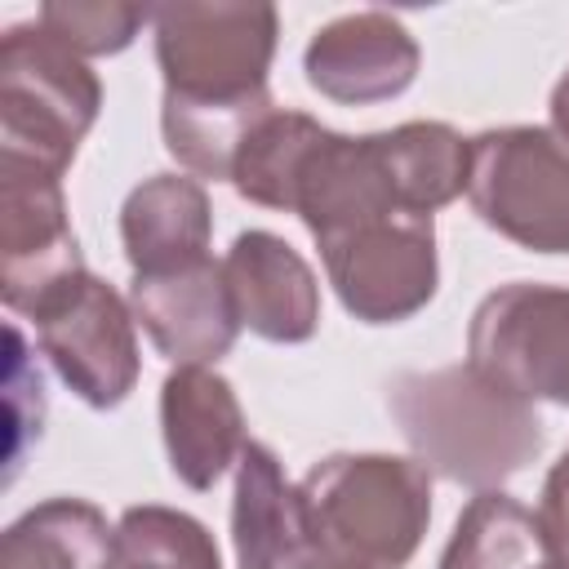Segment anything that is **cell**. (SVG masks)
<instances>
[{
    "mask_svg": "<svg viewBox=\"0 0 569 569\" xmlns=\"http://www.w3.org/2000/svg\"><path fill=\"white\" fill-rule=\"evenodd\" d=\"M387 413L427 471L476 493L520 476L547 445L538 409L471 360L396 373L387 382Z\"/></svg>",
    "mask_w": 569,
    "mask_h": 569,
    "instance_id": "obj_1",
    "label": "cell"
},
{
    "mask_svg": "<svg viewBox=\"0 0 569 569\" xmlns=\"http://www.w3.org/2000/svg\"><path fill=\"white\" fill-rule=\"evenodd\" d=\"M298 493L333 569H405L431 525V471L400 453H329L307 467Z\"/></svg>",
    "mask_w": 569,
    "mask_h": 569,
    "instance_id": "obj_2",
    "label": "cell"
},
{
    "mask_svg": "<svg viewBox=\"0 0 569 569\" xmlns=\"http://www.w3.org/2000/svg\"><path fill=\"white\" fill-rule=\"evenodd\" d=\"M98 111L102 80L89 58L40 22H18L0 36V169L62 182Z\"/></svg>",
    "mask_w": 569,
    "mask_h": 569,
    "instance_id": "obj_3",
    "label": "cell"
},
{
    "mask_svg": "<svg viewBox=\"0 0 569 569\" xmlns=\"http://www.w3.org/2000/svg\"><path fill=\"white\" fill-rule=\"evenodd\" d=\"M476 218L529 253H569V142L551 124H502L471 138Z\"/></svg>",
    "mask_w": 569,
    "mask_h": 569,
    "instance_id": "obj_4",
    "label": "cell"
},
{
    "mask_svg": "<svg viewBox=\"0 0 569 569\" xmlns=\"http://www.w3.org/2000/svg\"><path fill=\"white\" fill-rule=\"evenodd\" d=\"M156 67L164 93L182 98H258L280 40V13L271 4L178 0L151 9Z\"/></svg>",
    "mask_w": 569,
    "mask_h": 569,
    "instance_id": "obj_5",
    "label": "cell"
},
{
    "mask_svg": "<svg viewBox=\"0 0 569 569\" xmlns=\"http://www.w3.org/2000/svg\"><path fill=\"white\" fill-rule=\"evenodd\" d=\"M40 356L62 387L89 409H116L129 400L142 373L138 320L129 298L89 267L58 284L31 316Z\"/></svg>",
    "mask_w": 569,
    "mask_h": 569,
    "instance_id": "obj_6",
    "label": "cell"
},
{
    "mask_svg": "<svg viewBox=\"0 0 569 569\" xmlns=\"http://www.w3.org/2000/svg\"><path fill=\"white\" fill-rule=\"evenodd\" d=\"M467 360L529 405L569 409V284L511 280L467 325Z\"/></svg>",
    "mask_w": 569,
    "mask_h": 569,
    "instance_id": "obj_7",
    "label": "cell"
},
{
    "mask_svg": "<svg viewBox=\"0 0 569 569\" xmlns=\"http://www.w3.org/2000/svg\"><path fill=\"white\" fill-rule=\"evenodd\" d=\"M325 276L342 311L360 325L413 320L440 289V253L431 218H378L320 240Z\"/></svg>",
    "mask_w": 569,
    "mask_h": 569,
    "instance_id": "obj_8",
    "label": "cell"
},
{
    "mask_svg": "<svg viewBox=\"0 0 569 569\" xmlns=\"http://www.w3.org/2000/svg\"><path fill=\"white\" fill-rule=\"evenodd\" d=\"M84 271L58 178L0 169V298L31 316L58 284Z\"/></svg>",
    "mask_w": 569,
    "mask_h": 569,
    "instance_id": "obj_9",
    "label": "cell"
},
{
    "mask_svg": "<svg viewBox=\"0 0 569 569\" xmlns=\"http://www.w3.org/2000/svg\"><path fill=\"white\" fill-rule=\"evenodd\" d=\"M422 67L413 31L382 9H356L325 22L302 49L307 84L338 107H373L400 98Z\"/></svg>",
    "mask_w": 569,
    "mask_h": 569,
    "instance_id": "obj_10",
    "label": "cell"
},
{
    "mask_svg": "<svg viewBox=\"0 0 569 569\" xmlns=\"http://www.w3.org/2000/svg\"><path fill=\"white\" fill-rule=\"evenodd\" d=\"M222 276H227L240 329L276 347H298L316 338L320 280L284 236L262 227L240 231L222 258Z\"/></svg>",
    "mask_w": 569,
    "mask_h": 569,
    "instance_id": "obj_11",
    "label": "cell"
},
{
    "mask_svg": "<svg viewBox=\"0 0 569 569\" xmlns=\"http://www.w3.org/2000/svg\"><path fill=\"white\" fill-rule=\"evenodd\" d=\"M124 298L138 329L169 365H218L240 338L231 289L213 258L164 276H133Z\"/></svg>",
    "mask_w": 569,
    "mask_h": 569,
    "instance_id": "obj_12",
    "label": "cell"
},
{
    "mask_svg": "<svg viewBox=\"0 0 569 569\" xmlns=\"http://www.w3.org/2000/svg\"><path fill=\"white\" fill-rule=\"evenodd\" d=\"M160 440L178 485L204 493L244 453V409L213 365H173L160 382Z\"/></svg>",
    "mask_w": 569,
    "mask_h": 569,
    "instance_id": "obj_13",
    "label": "cell"
},
{
    "mask_svg": "<svg viewBox=\"0 0 569 569\" xmlns=\"http://www.w3.org/2000/svg\"><path fill=\"white\" fill-rule=\"evenodd\" d=\"M231 551L236 569H311L320 556L311 542L302 493L262 440H249L236 462Z\"/></svg>",
    "mask_w": 569,
    "mask_h": 569,
    "instance_id": "obj_14",
    "label": "cell"
},
{
    "mask_svg": "<svg viewBox=\"0 0 569 569\" xmlns=\"http://www.w3.org/2000/svg\"><path fill=\"white\" fill-rule=\"evenodd\" d=\"M213 204L191 173H151L120 204V244L133 276H164L209 258Z\"/></svg>",
    "mask_w": 569,
    "mask_h": 569,
    "instance_id": "obj_15",
    "label": "cell"
},
{
    "mask_svg": "<svg viewBox=\"0 0 569 569\" xmlns=\"http://www.w3.org/2000/svg\"><path fill=\"white\" fill-rule=\"evenodd\" d=\"M0 569H116V525L84 498H44L4 529Z\"/></svg>",
    "mask_w": 569,
    "mask_h": 569,
    "instance_id": "obj_16",
    "label": "cell"
},
{
    "mask_svg": "<svg viewBox=\"0 0 569 569\" xmlns=\"http://www.w3.org/2000/svg\"><path fill=\"white\" fill-rule=\"evenodd\" d=\"M271 111H276L271 93H258V98H182V93H164L160 98L164 151L191 178L231 182L244 138Z\"/></svg>",
    "mask_w": 569,
    "mask_h": 569,
    "instance_id": "obj_17",
    "label": "cell"
},
{
    "mask_svg": "<svg viewBox=\"0 0 569 569\" xmlns=\"http://www.w3.org/2000/svg\"><path fill=\"white\" fill-rule=\"evenodd\" d=\"M382 164L391 173V191L405 213L431 218L436 209L467 196L471 173V138H462L445 120H405L378 133Z\"/></svg>",
    "mask_w": 569,
    "mask_h": 569,
    "instance_id": "obj_18",
    "label": "cell"
},
{
    "mask_svg": "<svg viewBox=\"0 0 569 569\" xmlns=\"http://www.w3.org/2000/svg\"><path fill=\"white\" fill-rule=\"evenodd\" d=\"M542 560H551V542L538 511L502 489H485L458 511L436 569H533Z\"/></svg>",
    "mask_w": 569,
    "mask_h": 569,
    "instance_id": "obj_19",
    "label": "cell"
},
{
    "mask_svg": "<svg viewBox=\"0 0 569 569\" xmlns=\"http://www.w3.org/2000/svg\"><path fill=\"white\" fill-rule=\"evenodd\" d=\"M325 129L329 124H320L316 116L289 111V107H276L271 116H262L258 129L244 138V147L236 156V173H231L236 196L249 200V204L289 213L302 160L311 156V147Z\"/></svg>",
    "mask_w": 569,
    "mask_h": 569,
    "instance_id": "obj_20",
    "label": "cell"
},
{
    "mask_svg": "<svg viewBox=\"0 0 569 569\" xmlns=\"http://www.w3.org/2000/svg\"><path fill=\"white\" fill-rule=\"evenodd\" d=\"M116 569H222V551L191 511L142 502L116 520Z\"/></svg>",
    "mask_w": 569,
    "mask_h": 569,
    "instance_id": "obj_21",
    "label": "cell"
},
{
    "mask_svg": "<svg viewBox=\"0 0 569 569\" xmlns=\"http://www.w3.org/2000/svg\"><path fill=\"white\" fill-rule=\"evenodd\" d=\"M36 22L80 58H111L124 53L142 27H151V9L124 0H49Z\"/></svg>",
    "mask_w": 569,
    "mask_h": 569,
    "instance_id": "obj_22",
    "label": "cell"
},
{
    "mask_svg": "<svg viewBox=\"0 0 569 569\" xmlns=\"http://www.w3.org/2000/svg\"><path fill=\"white\" fill-rule=\"evenodd\" d=\"M538 520L547 529L551 556H560L569 565V449L556 458V467L542 480V498H538Z\"/></svg>",
    "mask_w": 569,
    "mask_h": 569,
    "instance_id": "obj_23",
    "label": "cell"
},
{
    "mask_svg": "<svg viewBox=\"0 0 569 569\" xmlns=\"http://www.w3.org/2000/svg\"><path fill=\"white\" fill-rule=\"evenodd\" d=\"M547 111H551V129L569 142V67H565L560 80L551 84V102H547Z\"/></svg>",
    "mask_w": 569,
    "mask_h": 569,
    "instance_id": "obj_24",
    "label": "cell"
},
{
    "mask_svg": "<svg viewBox=\"0 0 569 569\" xmlns=\"http://www.w3.org/2000/svg\"><path fill=\"white\" fill-rule=\"evenodd\" d=\"M533 569H569L560 556H551V560H542V565H533Z\"/></svg>",
    "mask_w": 569,
    "mask_h": 569,
    "instance_id": "obj_25",
    "label": "cell"
}]
</instances>
